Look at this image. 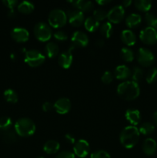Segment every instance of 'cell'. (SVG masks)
Here are the masks:
<instances>
[{"label":"cell","mask_w":157,"mask_h":158,"mask_svg":"<svg viewBox=\"0 0 157 158\" xmlns=\"http://www.w3.org/2000/svg\"><path fill=\"white\" fill-rule=\"evenodd\" d=\"M117 94L123 100H133L139 96V86L138 83L132 80H126L118 85Z\"/></svg>","instance_id":"6da1fadb"},{"label":"cell","mask_w":157,"mask_h":158,"mask_svg":"<svg viewBox=\"0 0 157 158\" xmlns=\"http://www.w3.org/2000/svg\"><path fill=\"white\" fill-rule=\"evenodd\" d=\"M140 133L135 126H127L123 128L119 134L121 144L127 149H131L137 144L139 139Z\"/></svg>","instance_id":"7a4b0ae2"},{"label":"cell","mask_w":157,"mask_h":158,"mask_svg":"<svg viewBox=\"0 0 157 158\" xmlns=\"http://www.w3.org/2000/svg\"><path fill=\"white\" fill-rule=\"evenodd\" d=\"M36 127L35 123L31 119L27 117L20 118L15 122V133L20 137H30L35 132Z\"/></svg>","instance_id":"3957f363"},{"label":"cell","mask_w":157,"mask_h":158,"mask_svg":"<svg viewBox=\"0 0 157 158\" xmlns=\"http://www.w3.org/2000/svg\"><path fill=\"white\" fill-rule=\"evenodd\" d=\"M67 15L64 10L61 9H54L49 12V24L53 28H61L66 25L67 22Z\"/></svg>","instance_id":"277c9868"},{"label":"cell","mask_w":157,"mask_h":158,"mask_svg":"<svg viewBox=\"0 0 157 158\" xmlns=\"http://www.w3.org/2000/svg\"><path fill=\"white\" fill-rule=\"evenodd\" d=\"M24 60L29 66L36 67L44 63L46 56L37 49H30L26 52Z\"/></svg>","instance_id":"5b68a950"},{"label":"cell","mask_w":157,"mask_h":158,"mask_svg":"<svg viewBox=\"0 0 157 158\" xmlns=\"http://www.w3.org/2000/svg\"><path fill=\"white\" fill-rule=\"evenodd\" d=\"M34 34L37 40L41 42H46L52 37V29L47 23L39 22L34 26Z\"/></svg>","instance_id":"8992f818"},{"label":"cell","mask_w":157,"mask_h":158,"mask_svg":"<svg viewBox=\"0 0 157 158\" xmlns=\"http://www.w3.org/2000/svg\"><path fill=\"white\" fill-rule=\"evenodd\" d=\"M136 58L138 63L143 66H151L155 61V56L152 51L145 47H141L138 49Z\"/></svg>","instance_id":"52a82bcc"},{"label":"cell","mask_w":157,"mask_h":158,"mask_svg":"<svg viewBox=\"0 0 157 158\" xmlns=\"http://www.w3.org/2000/svg\"><path fill=\"white\" fill-rule=\"evenodd\" d=\"M139 38L146 44H155L157 43V30L150 26H147L140 31Z\"/></svg>","instance_id":"ba28073f"},{"label":"cell","mask_w":157,"mask_h":158,"mask_svg":"<svg viewBox=\"0 0 157 158\" xmlns=\"http://www.w3.org/2000/svg\"><path fill=\"white\" fill-rule=\"evenodd\" d=\"M125 16V9L122 5L113 6L108 11L107 18L110 23H119Z\"/></svg>","instance_id":"9c48e42d"},{"label":"cell","mask_w":157,"mask_h":158,"mask_svg":"<svg viewBox=\"0 0 157 158\" xmlns=\"http://www.w3.org/2000/svg\"><path fill=\"white\" fill-rule=\"evenodd\" d=\"M74 49H75V46L71 45L68 50L63 51L62 52L59 54L58 57V63L61 67L64 68V69H68V68L70 67L72 63V60H73L72 51Z\"/></svg>","instance_id":"30bf717a"},{"label":"cell","mask_w":157,"mask_h":158,"mask_svg":"<svg viewBox=\"0 0 157 158\" xmlns=\"http://www.w3.org/2000/svg\"><path fill=\"white\" fill-rule=\"evenodd\" d=\"M89 150H90L89 143L83 139L77 140L73 147L74 154L80 158L86 157L89 154Z\"/></svg>","instance_id":"8fae6325"},{"label":"cell","mask_w":157,"mask_h":158,"mask_svg":"<svg viewBox=\"0 0 157 158\" xmlns=\"http://www.w3.org/2000/svg\"><path fill=\"white\" fill-rule=\"evenodd\" d=\"M72 45L76 47H85L89 43L88 35L83 31L76 30L72 35Z\"/></svg>","instance_id":"7c38bea8"},{"label":"cell","mask_w":157,"mask_h":158,"mask_svg":"<svg viewBox=\"0 0 157 158\" xmlns=\"http://www.w3.org/2000/svg\"><path fill=\"white\" fill-rule=\"evenodd\" d=\"M68 19H69V23L72 26H79L84 23V13L82 11L78 9H73V10H69L66 13Z\"/></svg>","instance_id":"4fadbf2b"},{"label":"cell","mask_w":157,"mask_h":158,"mask_svg":"<svg viewBox=\"0 0 157 158\" xmlns=\"http://www.w3.org/2000/svg\"><path fill=\"white\" fill-rule=\"evenodd\" d=\"M54 109L58 114H66L70 110L71 106V101L69 99L66 97H62V98L58 99L55 103L53 104Z\"/></svg>","instance_id":"5bb4252c"},{"label":"cell","mask_w":157,"mask_h":158,"mask_svg":"<svg viewBox=\"0 0 157 158\" xmlns=\"http://www.w3.org/2000/svg\"><path fill=\"white\" fill-rule=\"evenodd\" d=\"M11 36L15 41L18 43H24L29 40V32L25 28L15 27L11 32Z\"/></svg>","instance_id":"9a60e30c"},{"label":"cell","mask_w":157,"mask_h":158,"mask_svg":"<svg viewBox=\"0 0 157 158\" xmlns=\"http://www.w3.org/2000/svg\"><path fill=\"white\" fill-rule=\"evenodd\" d=\"M126 119L132 124V126H136L141 120V114L136 109H128L125 114Z\"/></svg>","instance_id":"2e32d148"},{"label":"cell","mask_w":157,"mask_h":158,"mask_svg":"<svg viewBox=\"0 0 157 158\" xmlns=\"http://www.w3.org/2000/svg\"><path fill=\"white\" fill-rule=\"evenodd\" d=\"M114 76L118 80H125L131 77V70L126 65H119L115 67Z\"/></svg>","instance_id":"e0dca14e"},{"label":"cell","mask_w":157,"mask_h":158,"mask_svg":"<svg viewBox=\"0 0 157 158\" xmlns=\"http://www.w3.org/2000/svg\"><path fill=\"white\" fill-rule=\"evenodd\" d=\"M157 148V143L152 138H146L143 143V151L146 155H153Z\"/></svg>","instance_id":"ac0fdd59"},{"label":"cell","mask_w":157,"mask_h":158,"mask_svg":"<svg viewBox=\"0 0 157 158\" xmlns=\"http://www.w3.org/2000/svg\"><path fill=\"white\" fill-rule=\"evenodd\" d=\"M121 40L128 46H132L135 45L136 42V36L130 29H124L121 32Z\"/></svg>","instance_id":"d6986e66"},{"label":"cell","mask_w":157,"mask_h":158,"mask_svg":"<svg viewBox=\"0 0 157 158\" xmlns=\"http://www.w3.org/2000/svg\"><path fill=\"white\" fill-rule=\"evenodd\" d=\"M74 6L78 10L82 12H90L93 9L94 4L91 1H86V0H75V1L71 2Z\"/></svg>","instance_id":"ffe728a7"},{"label":"cell","mask_w":157,"mask_h":158,"mask_svg":"<svg viewBox=\"0 0 157 158\" xmlns=\"http://www.w3.org/2000/svg\"><path fill=\"white\" fill-rule=\"evenodd\" d=\"M60 148V144L58 141L54 140H50L46 141L43 145V150L48 154H55L58 151Z\"/></svg>","instance_id":"44dd1931"},{"label":"cell","mask_w":157,"mask_h":158,"mask_svg":"<svg viewBox=\"0 0 157 158\" xmlns=\"http://www.w3.org/2000/svg\"><path fill=\"white\" fill-rule=\"evenodd\" d=\"M142 22V16L138 13H130L126 18V24L129 28L137 27Z\"/></svg>","instance_id":"7402d4cb"},{"label":"cell","mask_w":157,"mask_h":158,"mask_svg":"<svg viewBox=\"0 0 157 158\" xmlns=\"http://www.w3.org/2000/svg\"><path fill=\"white\" fill-rule=\"evenodd\" d=\"M45 52H46V56L49 58H54L56 56L59 52V47L56 43L53 42H49L45 46Z\"/></svg>","instance_id":"603a6c76"},{"label":"cell","mask_w":157,"mask_h":158,"mask_svg":"<svg viewBox=\"0 0 157 158\" xmlns=\"http://www.w3.org/2000/svg\"><path fill=\"white\" fill-rule=\"evenodd\" d=\"M99 22L97 21L93 16H89L84 21V26L86 29L89 32H95L99 27Z\"/></svg>","instance_id":"cb8c5ba5"},{"label":"cell","mask_w":157,"mask_h":158,"mask_svg":"<svg viewBox=\"0 0 157 158\" xmlns=\"http://www.w3.org/2000/svg\"><path fill=\"white\" fill-rule=\"evenodd\" d=\"M35 9V6L32 2L29 1H22L18 5V12L24 14L31 13Z\"/></svg>","instance_id":"d4e9b609"},{"label":"cell","mask_w":157,"mask_h":158,"mask_svg":"<svg viewBox=\"0 0 157 158\" xmlns=\"http://www.w3.org/2000/svg\"><path fill=\"white\" fill-rule=\"evenodd\" d=\"M134 5L139 10L142 12H148L151 9L152 2L150 0H135Z\"/></svg>","instance_id":"484cf974"},{"label":"cell","mask_w":157,"mask_h":158,"mask_svg":"<svg viewBox=\"0 0 157 158\" xmlns=\"http://www.w3.org/2000/svg\"><path fill=\"white\" fill-rule=\"evenodd\" d=\"M100 32L106 38H109L113 32V27L110 22H105L100 26Z\"/></svg>","instance_id":"4316f807"},{"label":"cell","mask_w":157,"mask_h":158,"mask_svg":"<svg viewBox=\"0 0 157 158\" xmlns=\"http://www.w3.org/2000/svg\"><path fill=\"white\" fill-rule=\"evenodd\" d=\"M4 98L9 103H15L18 101V97L17 93L12 89H7L4 92Z\"/></svg>","instance_id":"83f0119b"},{"label":"cell","mask_w":157,"mask_h":158,"mask_svg":"<svg viewBox=\"0 0 157 158\" xmlns=\"http://www.w3.org/2000/svg\"><path fill=\"white\" fill-rule=\"evenodd\" d=\"M154 130H155V126L150 122H144L140 125L139 128V133L144 134V135H149V134H152Z\"/></svg>","instance_id":"f1b7e54d"},{"label":"cell","mask_w":157,"mask_h":158,"mask_svg":"<svg viewBox=\"0 0 157 158\" xmlns=\"http://www.w3.org/2000/svg\"><path fill=\"white\" fill-rule=\"evenodd\" d=\"M121 57L126 62H132L134 60V52L128 47H123L121 49Z\"/></svg>","instance_id":"f546056e"},{"label":"cell","mask_w":157,"mask_h":158,"mask_svg":"<svg viewBox=\"0 0 157 158\" xmlns=\"http://www.w3.org/2000/svg\"><path fill=\"white\" fill-rule=\"evenodd\" d=\"M143 77V70L142 68L139 67V66H135L133 67L132 70L131 71V78H132V81L138 83L139 81L142 80Z\"/></svg>","instance_id":"4dcf8cb0"},{"label":"cell","mask_w":157,"mask_h":158,"mask_svg":"<svg viewBox=\"0 0 157 158\" xmlns=\"http://www.w3.org/2000/svg\"><path fill=\"white\" fill-rule=\"evenodd\" d=\"M145 19L149 26L154 28L157 30V15L152 12H146L145 15Z\"/></svg>","instance_id":"1f68e13d"},{"label":"cell","mask_w":157,"mask_h":158,"mask_svg":"<svg viewBox=\"0 0 157 158\" xmlns=\"http://www.w3.org/2000/svg\"><path fill=\"white\" fill-rule=\"evenodd\" d=\"M12 121L10 117H2L0 118V131H8L12 127Z\"/></svg>","instance_id":"d6a6232c"},{"label":"cell","mask_w":157,"mask_h":158,"mask_svg":"<svg viewBox=\"0 0 157 158\" xmlns=\"http://www.w3.org/2000/svg\"><path fill=\"white\" fill-rule=\"evenodd\" d=\"M107 11L104 9H102V8H97L93 12V18L99 22L107 18Z\"/></svg>","instance_id":"836d02e7"},{"label":"cell","mask_w":157,"mask_h":158,"mask_svg":"<svg viewBox=\"0 0 157 158\" xmlns=\"http://www.w3.org/2000/svg\"><path fill=\"white\" fill-rule=\"evenodd\" d=\"M146 82L148 83H153L157 80V68L152 67L149 69L146 77Z\"/></svg>","instance_id":"e575fe53"},{"label":"cell","mask_w":157,"mask_h":158,"mask_svg":"<svg viewBox=\"0 0 157 158\" xmlns=\"http://www.w3.org/2000/svg\"><path fill=\"white\" fill-rule=\"evenodd\" d=\"M113 78L114 75L112 72H110V71H105L103 75H102L101 80L103 83L109 84V83H112Z\"/></svg>","instance_id":"d590c367"},{"label":"cell","mask_w":157,"mask_h":158,"mask_svg":"<svg viewBox=\"0 0 157 158\" xmlns=\"http://www.w3.org/2000/svg\"><path fill=\"white\" fill-rule=\"evenodd\" d=\"M3 139H4V140L6 143H14L16 140V134L14 132H12V131H8L4 134Z\"/></svg>","instance_id":"8d00e7d4"},{"label":"cell","mask_w":157,"mask_h":158,"mask_svg":"<svg viewBox=\"0 0 157 158\" xmlns=\"http://www.w3.org/2000/svg\"><path fill=\"white\" fill-rule=\"evenodd\" d=\"M90 158H110V154L106 151L99 150L91 154Z\"/></svg>","instance_id":"74e56055"},{"label":"cell","mask_w":157,"mask_h":158,"mask_svg":"<svg viewBox=\"0 0 157 158\" xmlns=\"http://www.w3.org/2000/svg\"><path fill=\"white\" fill-rule=\"evenodd\" d=\"M54 38L58 41H66L68 39V35L65 31L57 30L53 34Z\"/></svg>","instance_id":"f35d334b"},{"label":"cell","mask_w":157,"mask_h":158,"mask_svg":"<svg viewBox=\"0 0 157 158\" xmlns=\"http://www.w3.org/2000/svg\"><path fill=\"white\" fill-rule=\"evenodd\" d=\"M55 158H75V154L69 151H62L57 154Z\"/></svg>","instance_id":"ab89813d"},{"label":"cell","mask_w":157,"mask_h":158,"mask_svg":"<svg viewBox=\"0 0 157 158\" xmlns=\"http://www.w3.org/2000/svg\"><path fill=\"white\" fill-rule=\"evenodd\" d=\"M2 3L9 9H14L15 6L18 4V1L17 0H3Z\"/></svg>","instance_id":"60d3db41"},{"label":"cell","mask_w":157,"mask_h":158,"mask_svg":"<svg viewBox=\"0 0 157 158\" xmlns=\"http://www.w3.org/2000/svg\"><path fill=\"white\" fill-rule=\"evenodd\" d=\"M42 110L45 111V112H49V111L52 110L53 109L54 106L52 103L46 101L43 103L42 106Z\"/></svg>","instance_id":"b9f144b4"},{"label":"cell","mask_w":157,"mask_h":158,"mask_svg":"<svg viewBox=\"0 0 157 158\" xmlns=\"http://www.w3.org/2000/svg\"><path fill=\"white\" fill-rule=\"evenodd\" d=\"M65 139H66L69 143H71V144H75V143L76 142L75 141V137L71 134H66V135H65Z\"/></svg>","instance_id":"7bdbcfd3"},{"label":"cell","mask_w":157,"mask_h":158,"mask_svg":"<svg viewBox=\"0 0 157 158\" xmlns=\"http://www.w3.org/2000/svg\"><path fill=\"white\" fill-rule=\"evenodd\" d=\"M132 0H124V1L122 2V6H123V7H129V6L132 4Z\"/></svg>","instance_id":"ee69618b"},{"label":"cell","mask_w":157,"mask_h":158,"mask_svg":"<svg viewBox=\"0 0 157 158\" xmlns=\"http://www.w3.org/2000/svg\"><path fill=\"white\" fill-rule=\"evenodd\" d=\"M110 0H96V2L100 6H104V5L108 4L110 2Z\"/></svg>","instance_id":"f6af8a7d"},{"label":"cell","mask_w":157,"mask_h":158,"mask_svg":"<svg viewBox=\"0 0 157 158\" xmlns=\"http://www.w3.org/2000/svg\"><path fill=\"white\" fill-rule=\"evenodd\" d=\"M95 45L99 46V47H102V46L104 45V40H103V39H99V40H97V41L95 42Z\"/></svg>","instance_id":"bcb514c9"},{"label":"cell","mask_w":157,"mask_h":158,"mask_svg":"<svg viewBox=\"0 0 157 158\" xmlns=\"http://www.w3.org/2000/svg\"><path fill=\"white\" fill-rule=\"evenodd\" d=\"M8 15H9V17H15V15H16V13H15L14 9H9V12H8Z\"/></svg>","instance_id":"7dc6e473"},{"label":"cell","mask_w":157,"mask_h":158,"mask_svg":"<svg viewBox=\"0 0 157 158\" xmlns=\"http://www.w3.org/2000/svg\"><path fill=\"white\" fill-rule=\"evenodd\" d=\"M153 121L155 123V125H157V111H155L153 114Z\"/></svg>","instance_id":"c3c4849f"},{"label":"cell","mask_w":157,"mask_h":158,"mask_svg":"<svg viewBox=\"0 0 157 158\" xmlns=\"http://www.w3.org/2000/svg\"><path fill=\"white\" fill-rule=\"evenodd\" d=\"M37 158H44L43 157H38Z\"/></svg>","instance_id":"681fc988"}]
</instances>
